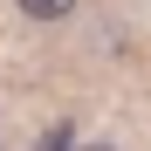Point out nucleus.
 Listing matches in <instances>:
<instances>
[{
  "label": "nucleus",
  "mask_w": 151,
  "mask_h": 151,
  "mask_svg": "<svg viewBox=\"0 0 151 151\" xmlns=\"http://www.w3.org/2000/svg\"><path fill=\"white\" fill-rule=\"evenodd\" d=\"M21 14H35V21H62V14H76V0H21Z\"/></svg>",
  "instance_id": "f257e3e1"
},
{
  "label": "nucleus",
  "mask_w": 151,
  "mask_h": 151,
  "mask_svg": "<svg viewBox=\"0 0 151 151\" xmlns=\"http://www.w3.org/2000/svg\"><path fill=\"white\" fill-rule=\"evenodd\" d=\"M83 151H117V144H83Z\"/></svg>",
  "instance_id": "f03ea898"
}]
</instances>
